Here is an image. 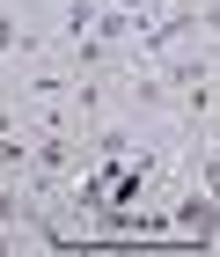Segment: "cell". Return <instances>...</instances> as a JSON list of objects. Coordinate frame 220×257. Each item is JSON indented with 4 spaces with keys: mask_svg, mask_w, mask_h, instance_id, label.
<instances>
[{
    "mask_svg": "<svg viewBox=\"0 0 220 257\" xmlns=\"http://www.w3.org/2000/svg\"><path fill=\"white\" fill-rule=\"evenodd\" d=\"M169 235H198V242H213V191H205V184H191V191L176 198V213H169Z\"/></svg>",
    "mask_w": 220,
    "mask_h": 257,
    "instance_id": "obj_1",
    "label": "cell"
}]
</instances>
